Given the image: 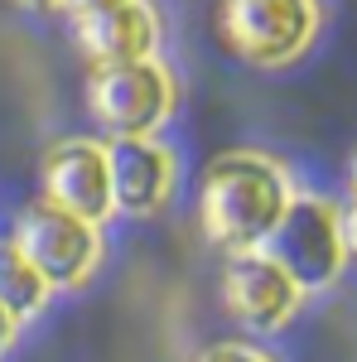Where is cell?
<instances>
[{
	"label": "cell",
	"mask_w": 357,
	"mask_h": 362,
	"mask_svg": "<svg viewBox=\"0 0 357 362\" xmlns=\"http://www.w3.org/2000/svg\"><path fill=\"white\" fill-rule=\"evenodd\" d=\"M290 198H295L290 179L275 160L256 150H227L203 174L198 223L213 247L247 256V251H261V242L280 223V213L290 208Z\"/></svg>",
	"instance_id": "1"
},
{
	"label": "cell",
	"mask_w": 357,
	"mask_h": 362,
	"mask_svg": "<svg viewBox=\"0 0 357 362\" xmlns=\"http://www.w3.org/2000/svg\"><path fill=\"white\" fill-rule=\"evenodd\" d=\"M261 256L275 261L295 290H324L338 280L348 247H343V218L324 198H290L275 232L261 242Z\"/></svg>",
	"instance_id": "2"
},
{
	"label": "cell",
	"mask_w": 357,
	"mask_h": 362,
	"mask_svg": "<svg viewBox=\"0 0 357 362\" xmlns=\"http://www.w3.org/2000/svg\"><path fill=\"white\" fill-rule=\"evenodd\" d=\"M87 102L92 116L111 131V140H150L174 107V83L155 58L126 68H92Z\"/></svg>",
	"instance_id": "3"
},
{
	"label": "cell",
	"mask_w": 357,
	"mask_h": 362,
	"mask_svg": "<svg viewBox=\"0 0 357 362\" xmlns=\"http://www.w3.org/2000/svg\"><path fill=\"white\" fill-rule=\"evenodd\" d=\"M319 5L314 0H222V34L247 63L275 68L304 54L314 39Z\"/></svg>",
	"instance_id": "4"
},
{
	"label": "cell",
	"mask_w": 357,
	"mask_h": 362,
	"mask_svg": "<svg viewBox=\"0 0 357 362\" xmlns=\"http://www.w3.org/2000/svg\"><path fill=\"white\" fill-rule=\"evenodd\" d=\"M15 251L34 266V276L44 280L49 290H58V285H78V280L97 266L102 237H97V227L83 223V218L58 213L49 203H34V208L20 213Z\"/></svg>",
	"instance_id": "5"
},
{
	"label": "cell",
	"mask_w": 357,
	"mask_h": 362,
	"mask_svg": "<svg viewBox=\"0 0 357 362\" xmlns=\"http://www.w3.org/2000/svg\"><path fill=\"white\" fill-rule=\"evenodd\" d=\"M44 203L58 213H73L83 223L111 218V179H107V150L97 140H58L39 165Z\"/></svg>",
	"instance_id": "6"
},
{
	"label": "cell",
	"mask_w": 357,
	"mask_h": 362,
	"mask_svg": "<svg viewBox=\"0 0 357 362\" xmlns=\"http://www.w3.org/2000/svg\"><path fill=\"white\" fill-rule=\"evenodd\" d=\"M222 295H227V309L247 329H280L295 314V305H300V290L290 285V276L275 261H266L261 251H247V256L227 261Z\"/></svg>",
	"instance_id": "7"
},
{
	"label": "cell",
	"mask_w": 357,
	"mask_h": 362,
	"mask_svg": "<svg viewBox=\"0 0 357 362\" xmlns=\"http://www.w3.org/2000/svg\"><path fill=\"white\" fill-rule=\"evenodd\" d=\"M78 44L92 58V68H126V63H150L160 49V25L145 0H126L116 10L78 20Z\"/></svg>",
	"instance_id": "8"
},
{
	"label": "cell",
	"mask_w": 357,
	"mask_h": 362,
	"mask_svg": "<svg viewBox=\"0 0 357 362\" xmlns=\"http://www.w3.org/2000/svg\"><path fill=\"white\" fill-rule=\"evenodd\" d=\"M107 179H111V208L145 218L155 213L169 194L174 179V160L165 145L155 140H107Z\"/></svg>",
	"instance_id": "9"
},
{
	"label": "cell",
	"mask_w": 357,
	"mask_h": 362,
	"mask_svg": "<svg viewBox=\"0 0 357 362\" xmlns=\"http://www.w3.org/2000/svg\"><path fill=\"white\" fill-rule=\"evenodd\" d=\"M44 300H49V285L34 276V266L15 251V242H0V309L20 324L34 309H44Z\"/></svg>",
	"instance_id": "10"
},
{
	"label": "cell",
	"mask_w": 357,
	"mask_h": 362,
	"mask_svg": "<svg viewBox=\"0 0 357 362\" xmlns=\"http://www.w3.org/2000/svg\"><path fill=\"white\" fill-rule=\"evenodd\" d=\"M198 362H271L266 353H256L247 343H218V348H208Z\"/></svg>",
	"instance_id": "11"
},
{
	"label": "cell",
	"mask_w": 357,
	"mask_h": 362,
	"mask_svg": "<svg viewBox=\"0 0 357 362\" xmlns=\"http://www.w3.org/2000/svg\"><path fill=\"white\" fill-rule=\"evenodd\" d=\"M73 20H87V15H102V10H116V5H126V0H58Z\"/></svg>",
	"instance_id": "12"
},
{
	"label": "cell",
	"mask_w": 357,
	"mask_h": 362,
	"mask_svg": "<svg viewBox=\"0 0 357 362\" xmlns=\"http://www.w3.org/2000/svg\"><path fill=\"white\" fill-rule=\"evenodd\" d=\"M338 218H343V247L357 256V198H353V208H348V213H338Z\"/></svg>",
	"instance_id": "13"
},
{
	"label": "cell",
	"mask_w": 357,
	"mask_h": 362,
	"mask_svg": "<svg viewBox=\"0 0 357 362\" xmlns=\"http://www.w3.org/2000/svg\"><path fill=\"white\" fill-rule=\"evenodd\" d=\"M10 338H15V319H10V314L0 309V353L10 348Z\"/></svg>",
	"instance_id": "14"
},
{
	"label": "cell",
	"mask_w": 357,
	"mask_h": 362,
	"mask_svg": "<svg viewBox=\"0 0 357 362\" xmlns=\"http://www.w3.org/2000/svg\"><path fill=\"white\" fill-rule=\"evenodd\" d=\"M20 5H29V10H49V5H58V0H20Z\"/></svg>",
	"instance_id": "15"
},
{
	"label": "cell",
	"mask_w": 357,
	"mask_h": 362,
	"mask_svg": "<svg viewBox=\"0 0 357 362\" xmlns=\"http://www.w3.org/2000/svg\"><path fill=\"white\" fill-rule=\"evenodd\" d=\"M353 189H357V150H353Z\"/></svg>",
	"instance_id": "16"
}]
</instances>
